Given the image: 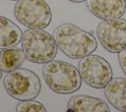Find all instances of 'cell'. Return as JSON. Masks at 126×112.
I'll return each mask as SVG.
<instances>
[{"label": "cell", "mask_w": 126, "mask_h": 112, "mask_svg": "<svg viewBox=\"0 0 126 112\" xmlns=\"http://www.w3.org/2000/svg\"><path fill=\"white\" fill-rule=\"evenodd\" d=\"M59 49L69 58L79 59L92 54L97 47L95 37L72 24H62L53 32Z\"/></svg>", "instance_id": "obj_1"}, {"label": "cell", "mask_w": 126, "mask_h": 112, "mask_svg": "<svg viewBox=\"0 0 126 112\" xmlns=\"http://www.w3.org/2000/svg\"><path fill=\"white\" fill-rule=\"evenodd\" d=\"M42 75L47 85L56 93H73L82 84V78L78 68L65 61L51 60L45 63Z\"/></svg>", "instance_id": "obj_2"}, {"label": "cell", "mask_w": 126, "mask_h": 112, "mask_svg": "<svg viewBox=\"0 0 126 112\" xmlns=\"http://www.w3.org/2000/svg\"><path fill=\"white\" fill-rule=\"evenodd\" d=\"M22 49L26 58L33 63L43 64L54 59L57 44L51 34L41 28H30L22 34Z\"/></svg>", "instance_id": "obj_3"}, {"label": "cell", "mask_w": 126, "mask_h": 112, "mask_svg": "<svg viewBox=\"0 0 126 112\" xmlns=\"http://www.w3.org/2000/svg\"><path fill=\"white\" fill-rule=\"evenodd\" d=\"M3 84L9 95L20 101L34 99L41 90L38 76L25 68H18L8 72L4 77Z\"/></svg>", "instance_id": "obj_4"}, {"label": "cell", "mask_w": 126, "mask_h": 112, "mask_svg": "<svg viewBox=\"0 0 126 112\" xmlns=\"http://www.w3.org/2000/svg\"><path fill=\"white\" fill-rule=\"evenodd\" d=\"M14 15L22 25L30 28H44L52 20L51 9L44 0H18Z\"/></svg>", "instance_id": "obj_5"}, {"label": "cell", "mask_w": 126, "mask_h": 112, "mask_svg": "<svg viewBox=\"0 0 126 112\" xmlns=\"http://www.w3.org/2000/svg\"><path fill=\"white\" fill-rule=\"evenodd\" d=\"M78 70L82 80L94 88H103L111 81L113 73L110 64L98 55L82 57Z\"/></svg>", "instance_id": "obj_6"}, {"label": "cell", "mask_w": 126, "mask_h": 112, "mask_svg": "<svg viewBox=\"0 0 126 112\" xmlns=\"http://www.w3.org/2000/svg\"><path fill=\"white\" fill-rule=\"evenodd\" d=\"M96 34L100 44L107 51L119 53L126 49V20H104L98 25Z\"/></svg>", "instance_id": "obj_7"}, {"label": "cell", "mask_w": 126, "mask_h": 112, "mask_svg": "<svg viewBox=\"0 0 126 112\" xmlns=\"http://www.w3.org/2000/svg\"><path fill=\"white\" fill-rule=\"evenodd\" d=\"M89 11L102 20L121 18L126 11L125 0H86Z\"/></svg>", "instance_id": "obj_8"}, {"label": "cell", "mask_w": 126, "mask_h": 112, "mask_svg": "<svg viewBox=\"0 0 126 112\" xmlns=\"http://www.w3.org/2000/svg\"><path fill=\"white\" fill-rule=\"evenodd\" d=\"M67 111L73 112H109L108 104L97 97L89 95H75L68 101Z\"/></svg>", "instance_id": "obj_9"}, {"label": "cell", "mask_w": 126, "mask_h": 112, "mask_svg": "<svg viewBox=\"0 0 126 112\" xmlns=\"http://www.w3.org/2000/svg\"><path fill=\"white\" fill-rule=\"evenodd\" d=\"M104 95L113 107L126 112V78H112L104 87Z\"/></svg>", "instance_id": "obj_10"}, {"label": "cell", "mask_w": 126, "mask_h": 112, "mask_svg": "<svg viewBox=\"0 0 126 112\" xmlns=\"http://www.w3.org/2000/svg\"><path fill=\"white\" fill-rule=\"evenodd\" d=\"M20 28L6 17L0 16V49L17 45L22 39Z\"/></svg>", "instance_id": "obj_11"}, {"label": "cell", "mask_w": 126, "mask_h": 112, "mask_svg": "<svg viewBox=\"0 0 126 112\" xmlns=\"http://www.w3.org/2000/svg\"><path fill=\"white\" fill-rule=\"evenodd\" d=\"M26 59L23 49L12 46L0 51V69L3 72H11L21 67Z\"/></svg>", "instance_id": "obj_12"}, {"label": "cell", "mask_w": 126, "mask_h": 112, "mask_svg": "<svg viewBox=\"0 0 126 112\" xmlns=\"http://www.w3.org/2000/svg\"><path fill=\"white\" fill-rule=\"evenodd\" d=\"M16 110L18 112H45L46 108L42 103L33 99H30L21 101L17 105Z\"/></svg>", "instance_id": "obj_13"}, {"label": "cell", "mask_w": 126, "mask_h": 112, "mask_svg": "<svg viewBox=\"0 0 126 112\" xmlns=\"http://www.w3.org/2000/svg\"><path fill=\"white\" fill-rule=\"evenodd\" d=\"M118 60H119V64L121 66V69L123 71V73L126 76V49L122 50L121 52H119L118 54Z\"/></svg>", "instance_id": "obj_14"}, {"label": "cell", "mask_w": 126, "mask_h": 112, "mask_svg": "<svg viewBox=\"0 0 126 112\" xmlns=\"http://www.w3.org/2000/svg\"><path fill=\"white\" fill-rule=\"evenodd\" d=\"M69 1H71V2H74V3H81V2H83V1H86V0H69Z\"/></svg>", "instance_id": "obj_15"}, {"label": "cell", "mask_w": 126, "mask_h": 112, "mask_svg": "<svg viewBox=\"0 0 126 112\" xmlns=\"http://www.w3.org/2000/svg\"><path fill=\"white\" fill-rule=\"evenodd\" d=\"M2 72H3V71L0 69V80H1V78H2Z\"/></svg>", "instance_id": "obj_16"}, {"label": "cell", "mask_w": 126, "mask_h": 112, "mask_svg": "<svg viewBox=\"0 0 126 112\" xmlns=\"http://www.w3.org/2000/svg\"><path fill=\"white\" fill-rule=\"evenodd\" d=\"M12 1H18V0H12Z\"/></svg>", "instance_id": "obj_17"}, {"label": "cell", "mask_w": 126, "mask_h": 112, "mask_svg": "<svg viewBox=\"0 0 126 112\" xmlns=\"http://www.w3.org/2000/svg\"><path fill=\"white\" fill-rule=\"evenodd\" d=\"M125 1H126V0H125Z\"/></svg>", "instance_id": "obj_18"}]
</instances>
